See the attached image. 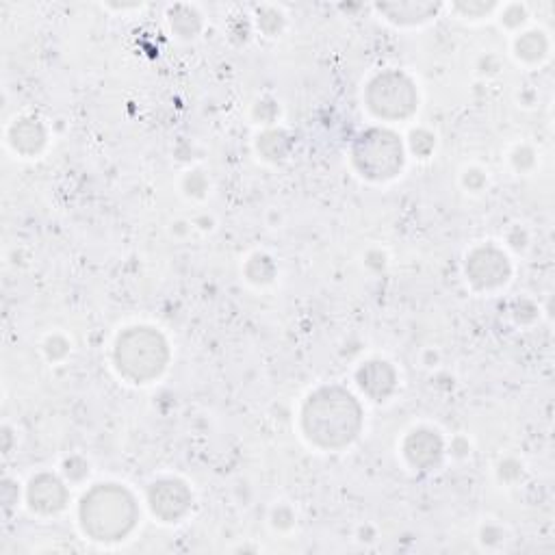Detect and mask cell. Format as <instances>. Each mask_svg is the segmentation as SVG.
<instances>
[{"label": "cell", "mask_w": 555, "mask_h": 555, "mask_svg": "<svg viewBox=\"0 0 555 555\" xmlns=\"http://www.w3.org/2000/svg\"><path fill=\"white\" fill-rule=\"evenodd\" d=\"M302 425L308 441L317 447L343 449L356 441L363 425V408L350 391L341 386H326L306 399Z\"/></svg>", "instance_id": "6da1fadb"}, {"label": "cell", "mask_w": 555, "mask_h": 555, "mask_svg": "<svg viewBox=\"0 0 555 555\" xmlns=\"http://www.w3.org/2000/svg\"><path fill=\"white\" fill-rule=\"evenodd\" d=\"M139 519L135 497L118 484H98L81 501L83 532L98 542L122 540Z\"/></svg>", "instance_id": "7a4b0ae2"}, {"label": "cell", "mask_w": 555, "mask_h": 555, "mask_svg": "<svg viewBox=\"0 0 555 555\" xmlns=\"http://www.w3.org/2000/svg\"><path fill=\"white\" fill-rule=\"evenodd\" d=\"M170 360L163 334L152 328H128L115 343V365L131 382L144 384L159 378Z\"/></svg>", "instance_id": "3957f363"}, {"label": "cell", "mask_w": 555, "mask_h": 555, "mask_svg": "<svg viewBox=\"0 0 555 555\" xmlns=\"http://www.w3.org/2000/svg\"><path fill=\"white\" fill-rule=\"evenodd\" d=\"M354 165L369 180H391L404 167L402 141L386 128H369L356 139Z\"/></svg>", "instance_id": "277c9868"}, {"label": "cell", "mask_w": 555, "mask_h": 555, "mask_svg": "<svg viewBox=\"0 0 555 555\" xmlns=\"http://www.w3.org/2000/svg\"><path fill=\"white\" fill-rule=\"evenodd\" d=\"M367 107L382 120H404L417 111V89L402 72H382L367 87Z\"/></svg>", "instance_id": "5b68a950"}, {"label": "cell", "mask_w": 555, "mask_h": 555, "mask_svg": "<svg viewBox=\"0 0 555 555\" xmlns=\"http://www.w3.org/2000/svg\"><path fill=\"white\" fill-rule=\"evenodd\" d=\"M467 276L477 289H497L506 285L510 278L508 256L493 245L477 248L467 258Z\"/></svg>", "instance_id": "8992f818"}, {"label": "cell", "mask_w": 555, "mask_h": 555, "mask_svg": "<svg viewBox=\"0 0 555 555\" xmlns=\"http://www.w3.org/2000/svg\"><path fill=\"white\" fill-rule=\"evenodd\" d=\"M148 501L152 512L165 523H176L191 510L189 488L178 480H161L148 490Z\"/></svg>", "instance_id": "52a82bcc"}, {"label": "cell", "mask_w": 555, "mask_h": 555, "mask_svg": "<svg viewBox=\"0 0 555 555\" xmlns=\"http://www.w3.org/2000/svg\"><path fill=\"white\" fill-rule=\"evenodd\" d=\"M66 501H68V490L61 484L59 477L50 473L33 477V482L29 486V503L33 510L42 514H55L66 508Z\"/></svg>", "instance_id": "ba28073f"}, {"label": "cell", "mask_w": 555, "mask_h": 555, "mask_svg": "<svg viewBox=\"0 0 555 555\" xmlns=\"http://www.w3.org/2000/svg\"><path fill=\"white\" fill-rule=\"evenodd\" d=\"M404 454L415 469L428 471L434 469L443 456L441 436L432 430H417L406 438Z\"/></svg>", "instance_id": "9c48e42d"}, {"label": "cell", "mask_w": 555, "mask_h": 555, "mask_svg": "<svg viewBox=\"0 0 555 555\" xmlns=\"http://www.w3.org/2000/svg\"><path fill=\"white\" fill-rule=\"evenodd\" d=\"M358 386L363 393L376 402H384L395 391V371L384 360H371V363L358 369Z\"/></svg>", "instance_id": "30bf717a"}, {"label": "cell", "mask_w": 555, "mask_h": 555, "mask_svg": "<svg viewBox=\"0 0 555 555\" xmlns=\"http://www.w3.org/2000/svg\"><path fill=\"white\" fill-rule=\"evenodd\" d=\"M46 144V131L37 120H20L11 126V146L22 154H37Z\"/></svg>", "instance_id": "8fae6325"}, {"label": "cell", "mask_w": 555, "mask_h": 555, "mask_svg": "<svg viewBox=\"0 0 555 555\" xmlns=\"http://www.w3.org/2000/svg\"><path fill=\"white\" fill-rule=\"evenodd\" d=\"M382 14L399 24H417L436 14L438 5L432 3H386L378 7Z\"/></svg>", "instance_id": "7c38bea8"}, {"label": "cell", "mask_w": 555, "mask_h": 555, "mask_svg": "<svg viewBox=\"0 0 555 555\" xmlns=\"http://www.w3.org/2000/svg\"><path fill=\"white\" fill-rule=\"evenodd\" d=\"M516 50H519V57L527 61H536L547 53V40L542 33H527L523 35L519 42H516Z\"/></svg>", "instance_id": "4fadbf2b"}, {"label": "cell", "mask_w": 555, "mask_h": 555, "mask_svg": "<svg viewBox=\"0 0 555 555\" xmlns=\"http://www.w3.org/2000/svg\"><path fill=\"white\" fill-rule=\"evenodd\" d=\"M172 27L183 37H193L200 29V18L189 7H176V11H172Z\"/></svg>", "instance_id": "5bb4252c"}, {"label": "cell", "mask_w": 555, "mask_h": 555, "mask_svg": "<svg viewBox=\"0 0 555 555\" xmlns=\"http://www.w3.org/2000/svg\"><path fill=\"white\" fill-rule=\"evenodd\" d=\"M258 148L263 150L265 157L269 159H280L285 157V152L289 150V139L282 133H267L258 141Z\"/></svg>", "instance_id": "9a60e30c"}, {"label": "cell", "mask_w": 555, "mask_h": 555, "mask_svg": "<svg viewBox=\"0 0 555 555\" xmlns=\"http://www.w3.org/2000/svg\"><path fill=\"white\" fill-rule=\"evenodd\" d=\"M271 261L267 256H256V258H252L250 261V265H248V269H258V271H252V274H248L250 276V280H254V282H269L271 278H274V271H265L263 267L265 265H269Z\"/></svg>", "instance_id": "2e32d148"}, {"label": "cell", "mask_w": 555, "mask_h": 555, "mask_svg": "<svg viewBox=\"0 0 555 555\" xmlns=\"http://www.w3.org/2000/svg\"><path fill=\"white\" fill-rule=\"evenodd\" d=\"M458 9H464L467 14H473V11H488L490 5H458Z\"/></svg>", "instance_id": "e0dca14e"}]
</instances>
